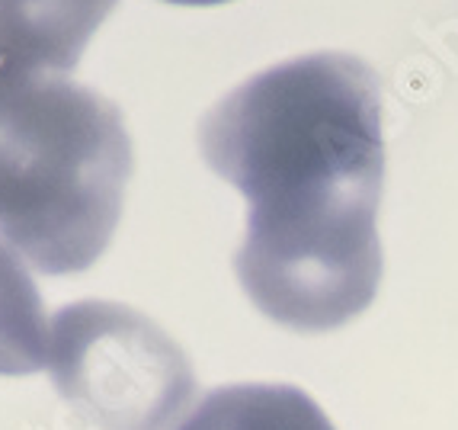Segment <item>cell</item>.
<instances>
[{
    "label": "cell",
    "instance_id": "obj_1",
    "mask_svg": "<svg viewBox=\"0 0 458 430\" xmlns=\"http://www.w3.org/2000/svg\"><path fill=\"white\" fill-rule=\"evenodd\" d=\"M199 148L250 202L234 270L263 315L314 334L372 305L385 139L362 58L314 52L253 74L206 113Z\"/></svg>",
    "mask_w": 458,
    "mask_h": 430
},
{
    "label": "cell",
    "instance_id": "obj_2",
    "mask_svg": "<svg viewBox=\"0 0 458 430\" xmlns=\"http://www.w3.org/2000/svg\"><path fill=\"white\" fill-rule=\"evenodd\" d=\"M131 164L113 100L64 74L0 68V235L38 273H81L103 257Z\"/></svg>",
    "mask_w": 458,
    "mask_h": 430
},
{
    "label": "cell",
    "instance_id": "obj_3",
    "mask_svg": "<svg viewBox=\"0 0 458 430\" xmlns=\"http://www.w3.org/2000/svg\"><path fill=\"white\" fill-rule=\"evenodd\" d=\"M48 373L99 430H167L196 392L183 347L123 302L84 299L52 318Z\"/></svg>",
    "mask_w": 458,
    "mask_h": 430
},
{
    "label": "cell",
    "instance_id": "obj_4",
    "mask_svg": "<svg viewBox=\"0 0 458 430\" xmlns=\"http://www.w3.org/2000/svg\"><path fill=\"white\" fill-rule=\"evenodd\" d=\"M115 0H0V68L68 74Z\"/></svg>",
    "mask_w": 458,
    "mask_h": 430
},
{
    "label": "cell",
    "instance_id": "obj_5",
    "mask_svg": "<svg viewBox=\"0 0 458 430\" xmlns=\"http://www.w3.org/2000/svg\"><path fill=\"white\" fill-rule=\"evenodd\" d=\"M174 430H336L324 408L295 385H222Z\"/></svg>",
    "mask_w": 458,
    "mask_h": 430
},
{
    "label": "cell",
    "instance_id": "obj_6",
    "mask_svg": "<svg viewBox=\"0 0 458 430\" xmlns=\"http://www.w3.org/2000/svg\"><path fill=\"white\" fill-rule=\"evenodd\" d=\"M52 322L20 254L0 241V376L48 369Z\"/></svg>",
    "mask_w": 458,
    "mask_h": 430
},
{
    "label": "cell",
    "instance_id": "obj_7",
    "mask_svg": "<svg viewBox=\"0 0 458 430\" xmlns=\"http://www.w3.org/2000/svg\"><path fill=\"white\" fill-rule=\"evenodd\" d=\"M167 4H183V7H215V4H228V0H167Z\"/></svg>",
    "mask_w": 458,
    "mask_h": 430
}]
</instances>
